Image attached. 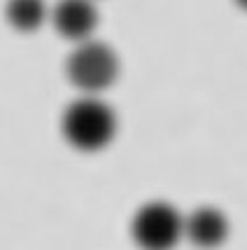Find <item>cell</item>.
Here are the masks:
<instances>
[{"mask_svg":"<svg viewBox=\"0 0 247 250\" xmlns=\"http://www.w3.org/2000/svg\"><path fill=\"white\" fill-rule=\"evenodd\" d=\"M5 17L12 28L21 33H33L42 26L47 7H44V0H7Z\"/></svg>","mask_w":247,"mask_h":250,"instance_id":"6","label":"cell"},{"mask_svg":"<svg viewBox=\"0 0 247 250\" xmlns=\"http://www.w3.org/2000/svg\"><path fill=\"white\" fill-rule=\"evenodd\" d=\"M184 239L201 250L219 248L228 239V220L215 206L196 208L189 218H184Z\"/></svg>","mask_w":247,"mask_h":250,"instance_id":"5","label":"cell"},{"mask_svg":"<svg viewBox=\"0 0 247 250\" xmlns=\"http://www.w3.org/2000/svg\"><path fill=\"white\" fill-rule=\"evenodd\" d=\"M52 23L65 40L82 44L96 31L98 12L91 0H61L52 12Z\"/></svg>","mask_w":247,"mask_h":250,"instance_id":"4","label":"cell"},{"mask_svg":"<svg viewBox=\"0 0 247 250\" xmlns=\"http://www.w3.org/2000/svg\"><path fill=\"white\" fill-rule=\"evenodd\" d=\"M131 236L142 250H172L184 239V218L166 201H150L131 220Z\"/></svg>","mask_w":247,"mask_h":250,"instance_id":"3","label":"cell"},{"mask_svg":"<svg viewBox=\"0 0 247 250\" xmlns=\"http://www.w3.org/2000/svg\"><path fill=\"white\" fill-rule=\"evenodd\" d=\"M65 75L70 84L84 94H100L114 84L119 75V59L108 44L86 40L77 44L75 52L68 56Z\"/></svg>","mask_w":247,"mask_h":250,"instance_id":"2","label":"cell"},{"mask_svg":"<svg viewBox=\"0 0 247 250\" xmlns=\"http://www.w3.org/2000/svg\"><path fill=\"white\" fill-rule=\"evenodd\" d=\"M63 138L79 152H98L108 147L117 133V117L110 105L94 96L70 103L61 120Z\"/></svg>","mask_w":247,"mask_h":250,"instance_id":"1","label":"cell"},{"mask_svg":"<svg viewBox=\"0 0 247 250\" xmlns=\"http://www.w3.org/2000/svg\"><path fill=\"white\" fill-rule=\"evenodd\" d=\"M238 2V7H240V10H247V0H236Z\"/></svg>","mask_w":247,"mask_h":250,"instance_id":"7","label":"cell"}]
</instances>
